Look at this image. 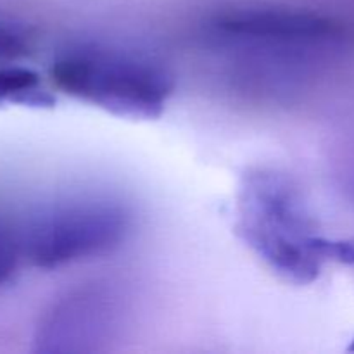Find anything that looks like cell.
I'll return each mask as SVG.
<instances>
[{
	"label": "cell",
	"instance_id": "cell-6",
	"mask_svg": "<svg viewBox=\"0 0 354 354\" xmlns=\"http://www.w3.org/2000/svg\"><path fill=\"white\" fill-rule=\"evenodd\" d=\"M0 102L45 107L50 106L54 99L41 88L38 73L28 68L10 66L0 68Z\"/></svg>",
	"mask_w": 354,
	"mask_h": 354
},
{
	"label": "cell",
	"instance_id": "cell-3",
	"mask_svg": "<svg viewBox=\"0 0 354 354\" xmlns=\"http://www.w3.org/2000/svg\"><path fill=\"white\" fill-rule=\"evenodd\" d=\"M133 227L131 211L107 197L68 201L38 214L24 235V252L40 268H59L113 251Z\"/></svg>",
	"mask_w": 354,
	"mask_h": 354
},
{
	"label": "cell",
	"instance_id": "cell-10",
	"mask_svg": "<svg viewBox=\"0 0 354 354\" xmlns=\"http://www.w3.org/2000/svg\"><path fill=\"white\" fill-rule=\"evenodd\" d=\"M349 351H354V342H353V346H351V348H349Z\"/></svg>",
	"mask_w": 354,
	"mask_h": 354
},
{
	"label": "cell",
	"instance_id": "cell-2",
	"mask_svg": "<svg viewBox=\"0 0 354 354\" xmlns=\"http://www.w3.org/2000/svg\"><path fill=\"white\" fill-rule=\"evenodd\" d=\"M61 92L128 120H156L173 93L171 76L149 59L123 50L80 45L50 69Z\"/></svg>",
	"mask_w": 354,
	"mask_h": 354
},
{
	"label": "cell",
	"instance_id": "cell-5",
	"mask_svg": "<svg viewBox=\"0 0 354 354\" xmlns=\"http://www.w3.org/2000/svg\"><path fill=\"white\" fill-rule=\"evenodd\" d=\"M120 317V303L106 287H85L55 303L35 335L37 353H92L107 341Z\"/></svg>",
	"mask_w": 354,
	"mask_h": 354
},
{
	"label": "cell",
	"instance_id": "cell-1",
	"mask_svg": "<svg viewBox=\"0 0 354 354\" xmlns=\"http://www.w3.org/2000/svg\"><path fill=\"white\" fill-rule=\"evenodd\" d=\"M237 228L251 251L294 286L315 282L328 261V239L318 234L299 187L277 169L245 173L237 194Z\"/></svg>",
	"mask_w": 354,
	"mask_h": 354
},
{
	"label": "cell",
	"instance_id": "cell-7",
	"mask_svg": "<svg viewBox=\"0 0 354 354\" xmlns=\"http://www.w3.org/2000/svg\"><path fill=\"white\" fill-rule=\"evenodd\" d=\"M19 256V244L12 232L0 221V283L6 282L14 272Z\"/></svg>",
	"mask_w": 354,
	"mask_h": 354
},
{
	"label": "cell",
	"instance_id": "cell-9",
	"mask_svg": "<svg viewBox=\"0 0 354 354\" xmlns=\"http://www.w3.org/2000/svg\"><path fill=\"white\" fill-rule=\"evenodd\" d=\"M327 254L332 261L342 263L349 268H354V239H346V241H330L328 239Z\"/></svg>",
	"mask_w": 354,
	"mask_h": 354
},
{
	"label": "cell",
	"instance_id": "cell-4",
	"mask_svg": "<svg viewBox=\"0 0 354 354\" xmlns=\"http://www.w3.org/2000/svg\"><path fill=\"white\" fill-rule=\"evenodd\" d=\"M211 35L230 47L270 54H306L328 45L337 28L320 16L283 9H239L211 21Z\"/></svg>",
	"mask_w": 354,
	"mask_h": 354
},
{
	"label": "cell",
	"instance_id": "cell-8",
	"mask_svg": "<svg viewBox=\"0 0 354 354\" xmlns=\"http://www.w3.org/2000/svg\"><path fill=\"white\" fill-rule=\"evenodd\" d=\"M26 52V41L9 24L0 23V57H17Z\"/></svg>",
	"mask_w": 354,
	"mask_h": 354
}]
</instances>
